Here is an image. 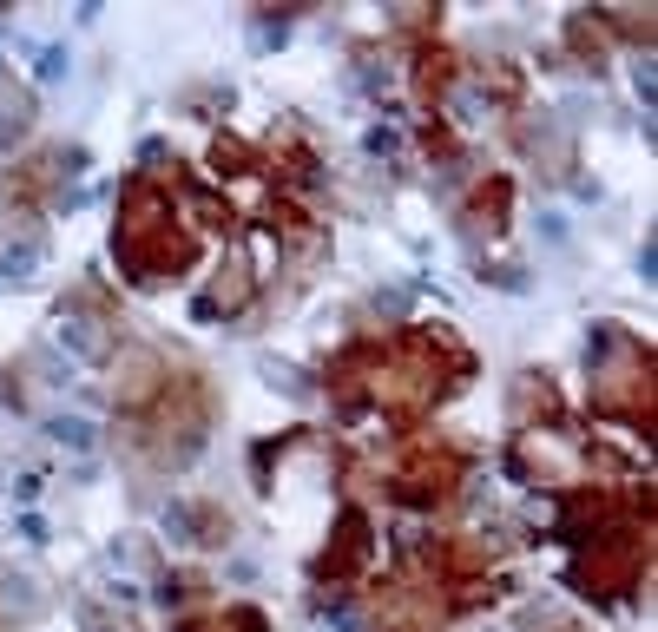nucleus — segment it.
Instances as JSON below:
<instances>
[{
    "label": "nucleus",
    "mask_w": 658,
    "mask_h": 632,
    "mask_svg": "<svg viewBox=\"0 0 658 632\" xmlns=\"http://www.w3.org/2000/svg\"><path fill=\"white\" fill-rule=\"evenodd\" d=\"M191 231L178 224L172 198L152 185V178H132L126 198H119V231H112V257L132 284H165L191 264Z\"/></svg>",
    "instance_id": "nucleus-1"
},
{
    "label": "nucleus",
    "mask_w": 658,
    "mask_h": 632,
    "mask_svg": "<svg viewBox=\"0 0 658 632\" xmlns=\"http://www.w3.org/2000/svg\"><path fill=\"white\" fill-rule=\"evenodd\" d=\"M593 409L632 428H652V356L612 323H599L593 336Z\"/></svg>",
    "instance_id": "nucleus-2"
},
{
    "label": "nucleus",
    "mask_w": 658,
    "mask_h": 632,
    "mask_svg": "<svg viewBox=\"0 0 658 632\" xmlns=\"http://www.w3.org/2000/svg\"><path fill=\"white\" fill-rule=\"evenodd\" d=\"M204 428H211V402H204L198 376H172L152 402V422L139 428V448L158 461V468H178L204 448Z\"/></svg>",
    "instance_id": "nucleus-3"
},
{
    "label": "nucleus",
    "mask_w": 658,
    "mask_h": 632,
    "mask_svg": "<svg viewBox=\"0 0 658 632\" xmlns=\"http://www.w3.org/2000/svg\"><path fill=\"white\" fill-rule=\"evenodd\" d=\"M639 567H645V540L639 534H599L586 540V553L573 560V586L593 593V600H619L639 586Z\"/></svg>",
    "instance_id": "nucleus-4"
},
{
    "label": "nucleus",
    "mask_w": 658,
    "mask_h": 632,
    "mask_svg": "<svg viewBox=\"0 0 658 632\" xmlns=\"http://www.w3.org/2000/svg\"><path fill=\"white\" fill-rule=\"evenodd\" d=\"M40 257H47L40 205H27V198H0V277H33Z\"/></svg>",
    "instance_id": "nucleus-5"
},
{
    "label": "nucleus",
    "mask_w": 658,
    "mask_h": 632,
    "mask_svg": "<svg viewBox=\"0 0 658 632\" xmlns=\"http://www.w3.org/2000/svg\"><path fill=\"white\" fill-rule=\"evenodd\" d=\"M60 343L73 349L79 363H112V316H106V297L99 290H79L73 303L60 310Z\"/></svg>",
    "instance_id": "nucleus-6"
},
{
    "label": "nucleus",
    "mask_w": 658,
    "mask_h": 632,
    "mask_svg": "<svg viewBox=\"0 0 658 632\" xmlns=\"http://www.w3.org/2000/svg\"><path fill=\"white\" fill-rule=\"evenodd\" d=\"M455 481H461L455 455H441V448L415 442V448H408V461H402V474H395V501L435 507V501H448V494H455Z\"/></svg>",
    "instance_id": "nucleus-7"
},
{
    "label": "nucleus",
    "mask_w": 658,
    "mask_h": 632,
    "mask_svg": "<svg viewBox=\"0 0 658 632\" xmlns=\"http://www.w3.org/2000/svg\"><path fill=\"white\" fill-rule=\"evenodd\" d=\"M172 382V369L158 363V349L145 343H126V349H112V395H119V409L145 415L158 402V389Z\"/></svg>",
    "instance_id": "nucleus-8"
},
{
    "label": "nucleus",
    "mask_w": 658,
    "mask_h": 632,
    "mask_svg": "<svg viewBox=\"0 0 658 632\" xmlns=\"http://www.w3.org/2000/svg\"><path fill=\"white\" fill-rule=\"evenodd\" d=\"M362 567H369V514L343 507V521H336V540H329V553L316 560V573H323V580H356Z\"/></svg>",
    "instance_id": "nucleus-9"
},
{
    "label": "nucleus",
    "mask_w": 658,
    "mask_h": 632,
    "mask_svg": "<svg viewBox=\"0 0 658 632\" xmlns=\"http://www.w3.org/2000/svg\"><path fill=\"white\" fill-rule=\"evenodd\" d=\"M382 632H435L441 626V593H415V586H402V593H389L376 613Z\"/></svg>",
    "instance_id": "nucleus-10"
},
{
    "label": "nucleus",
    "mask_w": 658,
    "mask_h": 632,
    "mask_svg": "<svg viewBox=\"0 0 658 632\" xmlns=\"http://www.w3.org/2000/svg\"><path fill=\"white\" fill-rule=\"evenodd\" d=\"M251 284H257V277H251V257L231 251V257L218 264V284L198 297V316H218V310H224V316H237L244 303H251Z\"/></svg>",
    "instance_id": "nucleus-11"
},
{
    "label": "nucleus",
    "mask_w": 658,
    "mask_h": 632,
    "mask_svg": "<svg viewBox=\"0 0 658 632\" xmlns=\"http://www.w3.org/2000/svg\"><path fill=\"white\" fill-rule=\"evenodd\" d=\"M172 527L185 540H198V547H224L231 540V521H224L218 507H172Z\"/></svg>",
    "instance_id": "nucleus-12"
},
{
    "label": "nucleus",
    "mask_w": 658,
    "mask_h": 632,
    "mask_svg": "<svg viewBox=\"0 0 658 632\" xmlns=\"http://www.w3.org/2000/svg\"><path fill=\"white\" fill-rule=\"evenodd\" d=\"M178 632H264V619L251 606H231V613H191L178 619Z\"/></svg>",
    "instance_id": "nucleus-13"
},
{
    "label": "nucleus",
    "mask_w": 658,
    "mask_h": 632,
    "mask_svg": "<svg viewBox=\"0 0 658 632\" xmlns=\"http://www.w3.org/2000/svg\"><path fill=\"white\" fill-rule=\"evenodd\" d=\"M481 231H501V218H507V178H487L481 191H474V211H468Z\"/></svg>",
    "instance_id": "nucleus-14"
},
{
    "label": "nucleus",
    "mask_w": 658,
    "mask_h": 632,
    "mask_svg": "<svg viewBox=\"0 0 658 632\" xmlns=\"http://www.w3.org/2000/svg\"><path fill=\"white\" fill-rule=\"evenodd\" d=\"M415 86H422L428 99H448V93H455V60H448V53H422V73H415Z\"/></svg>",
    "instance_id": "nucleus-15"
},
{
    "label": "nucleus",
    "mask_w": 658,
    "mask_h": 632,
    "mask_svg": "<svg viewBox=\"0 0 658 632\" xmlns=\"http://www.w3.org/2000/svg\"><path fill=\"white\" fill-rule=\"evenodd\" d=\"M47 435H53L60 448H73V455H86V448L99 442V428L86 422V415H53V422H47Z\"/></svg>",
    "instance_id": "nucleus-16"
},
{
    "label": "nucleus",
    "mask_w": 658,
    "mask_h": 632,
    "mask_svg": "<svg viewBox=\"0 0 658 632\" xmlns=\"http://www.w3.org/2000/svg\"><path fill=\"white\" fill-rule=\"evenodd\" d=\"M27 126H33V99L0 79V132H27Z\"/></svg>",
    "instance_id": "nucleus-17"
},
{
    "label": "nucleus",
    "mask_w": 658,
    "mask_h": 632,
    "mask_svg": "<svg viewBox=\"0 0 658 632\" xmlns=\"http://www.w3.org/2000/svg\"><path fill=\"white\" fill-rule=\"evenodd\" d=\"M606 14V27H619L626 40H645L652 47V7H599Z\"/></svg>",
    "instance_id": "nucleus-18"
},
{
    "label": "nucleus",
    "mask_w": 658,
    "mask_h": 632,
    "mask_svg": "<svg viewBox=\"0 0 658 632\" xmlns=\"http://www.w3.org/2000/svg\"><path fill=\"white\" fill-rule=\"evenodd\" d=\"M514 409H520V415H553V389H547V376H520Z\"/></svg>",
    "instance_id": "nucleus-19"
},
{
    "label": "nucleus",
    "mask_w": 658,
    "mask_h": 632,
    "mask_svg": "<svg viewBox=\"0 0 658 632\" xmlns=\"http://www.w3.org/2000/svg\"><path fill=\"white\" fill-rule=\"evenodd\" d=\"M191 218H198V224H218V231H224V224H231V205H218V198H204V191H198V198H191Z\"/></svg>",
    "instance_id": "nucleus-20"
},
{
    "label": "nucleus",
    "mask_w": 658,
    "mask_h": 632,
    "mask_svg": "<svg viewBox=\"0 0 658 632\" xmlns=\"http://www.w3.org/2000/svg\"><path fill=\"white\" fill-rule=\"evenodd\" d=\"M40 79H66V47H40Z\"/></svg>",
    "instance_id": "nucleus-21"
},
{
    "label": "nucleus",
    "mask_w": 658,
    "mask_h": 632,
    "mask_svg": "<svg viewBox=\"0 0 658 632\" xmlns=\"http://www.w3.org/2000/svg\"><path fill=\"white\" fill-rule=\"evenodd\" d=\"M211 158H218V165H251V152L237 139H224V132H218V145H211Z\"/></svg>",
    "instance_id": "nucleus-22"
},
{
    "label": "nucleus",
    "mask_w": 658,
    "mask_h": 632,
    "mask_svg": "<svg viewBox=\"0 0 658 632\" xmlns=\"http://www.w3.org/2000/svg\"><path fill=\"white\" fill-rule=\"evenodd\" d=\"M14 501H40V474H20V481H14Z\"/></svg>",
    "instance_id": "nucleus-23"
}]
</instances>
